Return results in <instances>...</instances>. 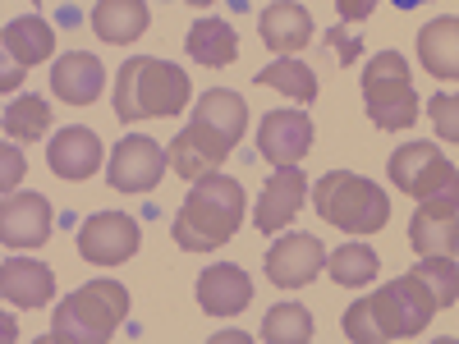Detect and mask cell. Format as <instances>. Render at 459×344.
I'll list each match as a JSON object with an SVG mask.
<instances>
[{"mask_svg": "<svg viewBox=\"0 0 459 344\" xmlns=\"http://www.w3.org/2000/svg\"><path fill=\"white\" fill-rule=\"evenodd\" d=\"M432 313H437V294L409 271V276H395L386 289L350 303V313H344V340H354V344L413 340L432 326Z\"/></svg>", "mask_w": 459, "mask_h": 344, "instance_id": "obj_1", "label": "cell"}, {"mask_svg": "<svg viewBox=\"0 0 459 344\" xmlns=\"http://www.w3.org/2000/svg\"><path fill=\"white\" fill-rule=\"evenodd\" d=\"M244 184L230 179V175H207L188 188V198L175 211L170 235L184 253H216L230 239L239 235V220H244Z\"/></svg>", "mask_w": 459, "mask_h": 344, "instance_id": "obj_2", "label": "cell"}, {"mask_svg": "<svg viewBox=\"0 0 459 344\" xmlns=\"http://www.w3.org/2000/svg\"><path fill=\"white\" fill-rule=\"evenodd\" d=\"M188 101H194V83H188V73L170 60L134 56V60L120 64V73H115V115H120L125 125L166 120V115H179Z\"/></svg>", "mask_w": 459, "mask_h": 344, "instance_id": "obj_3", "label": "cell"}, {"mask_svg": "<svg viewBox=\"0 0 459 344\" xmlns=\"http://www.w3.org/2000/svg\"><path fill=\"white\" fill-rule=\"evenodd\" d=\"M313 211L326 225L344 229V235H381L391 220V198H386V188L363 175L326 170L313 184Z\"/></svg>", "mask_w": 459, "mask_h": 344, "instance_id": "obj_4", "label": "cell"}, {"mask_svg": "<svg viewBox=\"0 0 459 344\" xmlns=\"http://www.w3.org/2000/svg\"><path fill=\"white\" fill-rule=\"evenodd\" d=\"M129 317V289L115 280H92L83 289H74L51 322V344H106L120 322Z\"/></svg>", "mask_w": 459, "mask_h": 344, "instance_id": "obj_5", "label": "cell"}, {"mask_svg": "<svg viewBox=\"0 0 459 344\" xmlns=\"http://www.w3.org/2000/svg\"><path fill=\"white\" fill-rule=\"evenodd\" d=\"M363 106H368V120L377 129H409L418 125V115H423V101L413 92V79H409V60L400 51H381L368 60L363 69Z\"/></svg>", "mask_w": 459, "mask_h": 344, "instance_id": "obj_6", "label": "cell"}, {"mask_svg": "<svg viewBox=\"0 0 459 344\" xmlns=\"http://www.w3.org/2000/svg\"><path fill=\"white\" fill-rule=\"evenodd\" d=\"M391 184L413 202H450L459 207V170L432 142H404L391 151Z\"/></svg>", "mask_w": 459, "mask_h": 344, "instance_id": "obj_7", "label": "cell"}, {"mask_svg": "<svg viewBox=\"0 0 459 344\" xmlns=\"http://www.w3.org/2000/svg\"><path fill=\"white\" fill-rule=\"evenodd\" d=\"M170 157L161 151V142H152L143 133H129L115 142L110 151V166H106V184L115 194H152V188L161 184Z\"/></svg>", "mask_w": 459, "mask_h": 344, "instance_id": "obj_8", "label": "cell"}, {"mask_svg": "<svg viewBox=\"0 0 459 344\" xmlns=\"http://www.w3.org/2000/svg\"><path fill=\"white\" fill-rule=\"evenodd\" d=\"M138 244H143V229L125 211H97L79 225V253H83V262H97V266L129 262L138 253Z\"/></svg>", "mask_w": 459, "mask_h": 344, "instance_id": "obj_9", "label": "cell"}, {"mask_svg": "<svg viewBox=\"0 0 459 344\" xmlns=\"http://www.w3.org/2000/svg\"><path fill=\"white\" fill-rule=\"evenodd\" d=\"M230 142L225 133H216L212 125H203V120H194L188 129H179L175 138H170V147H166V157H170V170L179 175V179H188V184H198V179H207V175H216L221 166H225V157H230Z\"/></svg>", "mask_w": 459, "mask_h": 344, "instance_id": "obj_10", "label": "cell"}, {"mask_svg": "<svg viewBox=\"0 0 459 344\" xmlns=\"http://www.w3.org/2000/svg\"><path fill=\"white\" fill-rule=\"evenodd\" d=\"M326 248L317 235H285L272 244V253H266V280H272L276 289H303V285H313L317 271L326 266Z\"/></svg>", "mask_w": 459, "mask_h": 344, "instance_id": "obj_11", "label": "cell"}, {"mask_svg": "<svg viewBox=\"0 0 459 344\" xmlns=\"http://www.w3.org/2000/svg\"><path fill=\"white\" fill-rule=\"evenodd\" d=\"M313 120L308 110H272L257 129V151L272 166H299L313 151Z\"/></svg>", "mask_w": 459, "mask_h": 344, "instance_id": "obj_12", "label": "cell"}, {"mask_svg": "<svg viewBox=\"0 0 459 344\" xmlns=\"http://www.w3.org/2000/svg\"><path fill=\"white\" fill-rule=\"evenodd\" d=\"M303 202H308V175H303L299 166H276V175L266 179L262 198H257V211H253V225L262 229V235H276V229H285Z\"/></svg>", "mask_w": 459, "mask_h": 344, "instance_id": "obj_13", "label": "cell"}, {"mask_svg": "<svg viewBox=\"0 0 459 344\" xmlns=\"http://www.w3.org/2000/svg\"><path fill=\"white\" fill-rule=\"evenodd\" d=\"M51 202L42 194H5V207H0V239L5 248H42L51 239Z\"/></svg>", "mask_w": 459, "mask_h": 344, "instance_id": "obj_14", "label": "cell"}, {"mask_svg": "<svg viewBox=\"0 0 459 344\" xmlns=\"http://www.w3.org/2000/svg\"><path fill=\"white\" fill-rule=\"evenodd\" d=\"M0 294H5L10 308L37 313V308H47L51 294H56V271L37 257H5L0 262Z\"/></svg>", "mask_w": 459, "mask_h": 344, "instance_id": "obj_15", "label": "cell"}, {"mask_svg": "<svg viewBox=\"0 0 459 344\" xmlns=\"http://www.w3.org/2000/svg\"><path fill=\"white\" fill-rule=\"evenodd\" d=\"M47 166L56 179H69V184H83L101 170V138L83 125H69L51 138L47 147Z\"/></svg>", "mask_w": 459, "mask_h": 344, "instance_id": "obj_16", "label": "cell"}, {"mask_svg": "<svg viewBox=\"0 0 459 344\" xmlns=\"http://www.w3.org/2000/svg\"><path fill=\"white\" fill-rule=\"evenodd\" d=\"M257 37L266 42V51L276 56H299L303 47H313V14L299 0H276L257 14Z\"/></svg>", "mask_w": 459, "mask_h": 344, "instance_id": "obj_17", "label": "cell"}, {"mask_svg": "<svg viewBox=\"0 0 459 344\" xmlns=\"http://www.w3.org/2000/svg\"><path fill=\"white\" fill-rule=\"evenodd\" d=\"M409 244L418 257H455L459 253V207L418 202V211L409 220Z\"/></svg>", "mask_w": 459, "mask_h": 344, "instance_id": "obj_18", "label": "cell"}, {"mask_svg": "<svg viewBox=\"0 0 459 344\" xmlns=\"http://www.w3.org/2000/svg\"><path fill=\"white\" fill-rule=\"evenodd\" d=\"M198 303H203L207 317H239L253 303L248 271H239V266H230V262L207 266V271L198 276Z\"/></svg>", "mask_w": 459, "mask_h": 344, "instance_id": "obj_19", "label": "cell"}, {"mask_svg": "<svg viewBox=\"0 0 459 344\" xmlns=\"http://www.w3.org/2000/svg\"><path fill=\"white\" fill-rule=\"evenodd\" d=\"M101 88H106V69L88 51H65L51 69V92L65 106H92L101 97Z\"/></svg>", "mask_w": 459, "mask_h": 344, "instance_id": "obj_20", "label": "cell"}, {"mask_svg": "<svg viewBox=\"0 0 459 344\" xmlns=\"http://www.w3.org/2000/svg\"><path fill=\"white\" fill-rule=\"evenodd\" d=\"M0 47H5V60L19 64V69H32V64H47L56 56V28L47 19H10L5 32H0Z\"/></svg>", "mask_w": 459, "mask_h": 344, "instance_id": "obj_21", "label": "cell"}, {"mask_svg": "<svg viewBox=\"0 0 459 344\" xmlns=\"http://www.w3.org/2000/svg\"><path fill=\"white\" fill-rule=\"evenodd\" d=\"M152 28V10L147 0H97L92 10V32L110 47H129Z\"/></svg>", "mask_w": 459, "mask_h": 344, "instance_id": "obj_22", "label": "cell"}, {"mask_svg": "<svg viewBox=\"0 0 459 344\" xmlns=\"http://www.w3.org/2000/svg\"><path fill=\"white\" fill-rule=\"evenodd\" d=\"M418 60L432 79L455 83L459 79V19H432L423 32H418Z\"/></svg>", "mask_w": 459, "mask_h": 344, "instance_id": "obj_23", "label": "cell"}, {"mask_svg": "<svg viewBox=\"0 0 459 344\" xmlns=\"http://www.w3.org/2000/svg\"><path fill=\"white\" fill-rule=\"evenodd\" d=\"M184 47L207 69H230L235 56H239V37H235V28H230L225 19H198L194 28H188Z\"/></svg>", "mask_w": 459, "mask_h": 344, "instance_id": "obj_24", "label": "cell"}, {"mask_svg": "<svg viewBox=\"0 0 459 344\" xmlns=\"http://www.w3.org/2000/svg\"><path fill=\"white\" fill-rule=\"evenodd\" d=\"M194 120L212 125V129H216V133H225L230 142H239V138H244V129H248V106H244V97H239V92H230V88H212V92H203V97H198Z\"/></svg>", "mask_w": 459, "mask_h": 344, "instance_id": "obj_25", "label": "cell"}, {"mask_svg": "<svg viewBox=\"0 0 459 344\" xmlns=\"http://www.w3.org/2000/svg\"><path fill=\"white\" fill-rule=\"evenodd\" d=\"M257 83L272 88V92H281V97H290V101H299V106L317 101V73H313L308 64H299L294 56H276V64H266V69L257 73Z\"/></svg>", "mask_w": 459, "mask_h": 344, "instance_id": "obj_26", "label": "cell"}, {"mask_svg": "<svg viewBox=\"0 0 459 344\" xmlns=\"http://www.w3.org/2000/svg\"><path fill=\"white\" fill-rule=\"evenodd\" d=\"M326 271H331V280H335L340 289H363V285L377 280L381 257H377L368 244H340V248L326 257Z\"/></svg>", "mask_w": 459, "mask_h": 344, "instance_id": "obj_27", "label": "cell"}, {"mask_svg": "<svg viewBox=\"0 0 459 344\" xmlns=\"http://www.w3.org/2000/svg\"><path fill=\"white\" fill-rule=\"evenodd\" d=\"M51 106L42 101V97H14L10 106H5V138H14V142H42L47 133H51Z\"/></svg>", "mask_w": 459, "mask_h": 344, "instance_id": "obj_28", "label": "cell"}, {"mask_svg": "<svg viewBox=\"0 0 459 344\" xmlns=\"http://www.w3.org/2000/svg\"><path fill=\"white\" fill-rule=\"evenodd\" d=\"M313 313L303 303H276L262 322V340L266 344H308L313 340Z\"/></svg>", "mask_w": 459, "mask_h": 344, "instance_id": "obj_29", "label": "cell"}, {"mask_svg": "<svg viewBox=\"0 0 459 344\" xmlns=\"http://www.w3.org/2000/svg\"><path fill=\"white\" fill-rule=\"evenodd\" d=\"M413 276L437 294V308H455L459 303V266L450 257H418Z\"/></svg>", "mask_w": 459, "mask_h": 344, "instance_id": "obj_30", "label": "cell"}, {"mask_svg": "<svg viewBox=\"0 0 459 344\" xmlns=\"http://www.w3.org/2000/svg\"><path fill=\"white\" fill-rule=\"evenodd\" d=\"M428 120L441 142H459V92H437L428 97Z\"/></svg>", "mask_w": 459, "mask_h": 344, "instance_id": "obj_31", "label": "cell"}, {"mask_svg": "<svg viewBox=\"0 0 459 344\" xmlns=\"http://www.w3.org/2000/svg\"><path fill=\"white\" fill-rule=\"evenodd\" d=\"M23 151L14 147V138L5 142V147H0V188H5V194H14V188L23 184Z\"/></svg>", "mask_w": 459, "mask_h": 344, "instance_id": "obj_32", "label": "cell"}, {"mask_svg": "<svg viewBox=\"0 0 459 344\" xmlns=\"http://www.w3.org/2000/svg\"><path fill=\"white\" fill-rule=\"evenodd\" d=\"M322 42L335 51V60L340 64H350V60H359V51H363V42H359V37H344V28H331L326 37H322Z\"/></svg>", "mask_w": 459, "mask_h": 344, "instance_id": "obj_33", "label": "cell"}, {"mask_svg": "<svg viewBox=\"0 0 459 344\" xmlns=\"http://www.w3.org/2000/svg\"><path fill=\"white\" fill-rule=\"evenodd\" d=\"M377 5H381V0H335V14L344 23H363V19H372Z\"/></svg>", "mask_w": 459, "mask_h": 344, "instance_id": "obj_34", "label": "cell"}, {"mask_svg": "<svg viewBox=\"0 0 459 344\" xmlns=\"http://www.w3.org/2000/svg\"><path fill=\"white\" fill-rule=\"evenodd\" d=\"M395 10H418V5H428V0H391Z\"/></svg>", "mask_w": 459, "mask_h": 344, "instance_id": "obj_35", "label": "cell"}, {"mask_svg": "<svg viewBox=\"0 0 459 344\" xmlns=\"http://www.w3.org/2000/svg\"><path fill=\"white\" fill-rule=\"evenodd\" d=\"M184 5H194V10H207V5H216V0H184Z\"/></svg>", "mask_w": 459, "mask_h": 344, "instance_id": "obj_36", "label": "cell"}, {"mask_svg": "<svg viewBox=\"0 0 459 344\" xmlns=\"http://www.w3.org/2000/svg\"><path fill=\"white\" fill-rule=\"evenodd\" d=\"M32 5H47V0H32Z\"/></svg>", "mask_w": 459, "mask_h": 344, "instance_id": "obj_37", "label": "cell"}]
</instances>
